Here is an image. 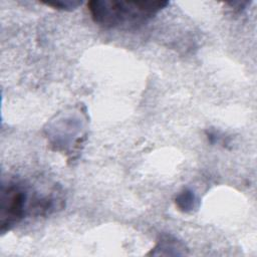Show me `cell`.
<instances>
[{
	"label": "cell",
	"instance_id": "7a4b0ae2",
	"mask_svg": "<svg viewBox=\"0 0 257 257\" xmlns=\"http://www.w3.org/2000/svg\"><path fill=\"white\" fill-rule=\"evenodd\" d=\"M27 194L19 186L11 185L2 195V218L8 217V225L22 218Z\"/></svg>",
	"mask_w": 257,
	"mask_h": 257
},
{
	"label": "cell",
	"instance_id": "3957f363",
	"mask_svg": "<svg viewBox=\"0 0 257 257\" xmlns=\"http://www.w3.org/2000/svg\"><path fill=\"white\" fill-rule=\"evenodd\" d=\"M47 6H51L57 9H67V8H75L81 4V1H55V2H44Z\"/></svg>",
	"mask_w": 257,
	"mask_h": 257
},
{
	"label": "cell",
	"instance_id": "6da1fadb",
	"mask_svg": "<svg viewBox=\"0 0 257 257\" xmlns=\"http://www.w3.org/2000/svg\"><path fill=\"white\" fill-rule=\"evenodd\" d=\"M168 5L165 1H107L87 3L93 20L104 27L133 26L150 19Z\"/></svg>",
	"mask_w": 257,
	"mask_h": 257
}]
</instances>
